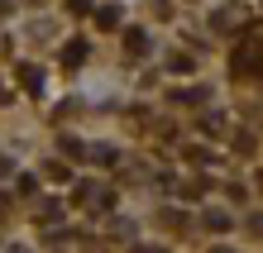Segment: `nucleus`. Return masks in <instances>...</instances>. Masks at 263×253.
I'll return each instance as SVG.
<instances>
[{
  "instance_id": "nucleus-1",
  "label": "nucleus",
  "mask_w": 263,
  "mask_h": 253,
  "mask_svg": "<svg viewBox=\"0 0 263 253\" xmlns=\"http://www.w3.org/2000/svg\"><path fill=\"white\" fill-rule=\"evenodd\" d=\"M82 57H86V43H67V53H63V62H67V67H77Z\"/></svg>"
},
{
  "instance_id": "nucleus-2",
  "label": "nucleus",
  "mask_w": 263,
  "mask_h": 253,
  "mask_svg": "<svg viewBox=\"0 0 263 253\" xmlns=\"http://www.w3.org/2000/svg\"><path fill=\"white\" fill-rule=\"evenodd\" d=\"M96 20H101L105 29H115V24H120V10H101V14H96Z\"/></svg>"
},
{
  "instance_id": "nucleus-3",
  "label": "nucleus",
  "mask_w": 263,
  "mask_h": 253,
  "mask_svg": "<svg viewBox=\"0 0 263 253\" xmlns=\"http://www.w3.org/2000/svg\"><path fill=\"white\" fill-rule=\"evenodd\" d=\"M67 10H72V14H91V5H86V0H67Z\"/></svg>"
}]
</instances>
